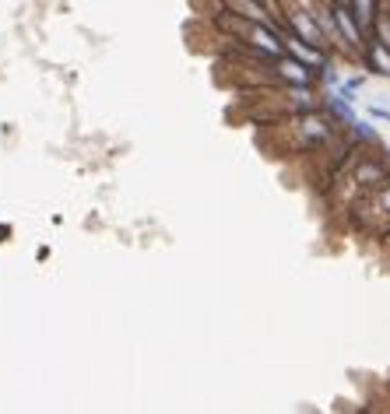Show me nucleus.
Returning a JSON list of instances; mask_svg holds the SVG:
<instances>
[{"mask_svg": "<svg viewBox=\"0 0 390 414\" xmlns=\"http://www.w3.org/2000/svg\"><path fill=\"white\" fill-rule=\"evenodd\" d=\"M278 74H282L285 81H295V84H303V88L313 81L303 60H278Z\"/></svg>", "mask_w": 390, "mask_h": 414, "instance_id": "f257e3e1", "label": "nucleus"}, {"mask_svg": "<svg viewBox=\"0 0 390 414\" xmlns=\"http://www.w3.org/2000/svg\"><path fill=\"white\" fill-rule=\"evenodd\" d=\"M348 11H352V8H338V4H334V21H338V28L345 32V39H348L352 46H358V42H363V32H358V25L352 21Z\"/></svg>", "mask_w": 390, "mask_h": 414, "instance_id": "f03ea898", "label": "nucleus"}, {"mask_svg": "<svg viewBox=\"0 0 390 414\" xmlns=\"http://www.w3.org/2000/svg\"><path fill=\"white\" fill-rule=\"evenodd\" d=\"M373 56H376L380 71H387V74H390V56H387V49H383V46H373Z\"/></svg>", "mask_w": 390, "mask_h": 414, "instance_id": "7ed1b4c3", "label": "nucleus"}]
</instances>
